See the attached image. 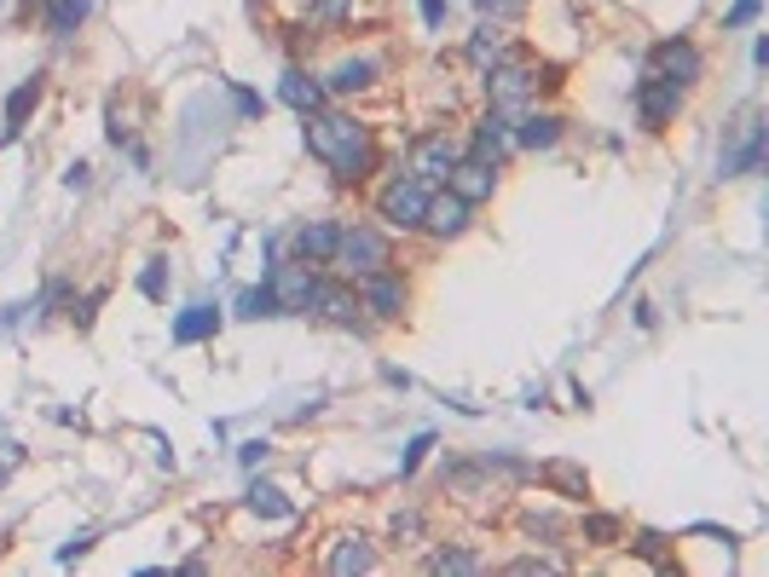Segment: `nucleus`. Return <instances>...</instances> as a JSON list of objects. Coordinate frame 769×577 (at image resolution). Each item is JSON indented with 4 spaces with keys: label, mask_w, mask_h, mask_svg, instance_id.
Instances as JSON below:
<instances>
[{
    "label": "nucleus",
    "mask_w": 769,
    "mask_h": 577,
    "mask_svg": "<svg viewBox=\"0 0 769 577\" xmlns=\"http://www.w3.org/2000/svg\"><path fill=\"white\" fill-rule=\"evenodd\" d=\"M526 531H533V538H561V520H556V514H533Z\"/></svg>",
    "instance_id": "4c0bfd02"
},
{
    "label": "nucleus",
    "mask_w": 769,
    "mask_h": 577,
    "mask_svg": "<svg viewBox=\"0 0 769 577\" xmlns=\"http://www.w3.org/2000/svg\"><path fill=\"white\" fill-rule=\"evenodd\" d=\"M267 283L278 295V318H307L313 313V295H318V266H267Z\"/></svg>",
    "instance_id": "6e6552de"
},
{
    "label": "nucleus",
    "mask_w": 769,
    "mask_h": 577,
    "mask_svg": "<svg viewBox=\"0 0 769 577\" xmlns=\"http://www.w3.org/2000/svg\"><path fill=\"white\" fill-rule=\"evenodd\" d=\"M324 81L313 75V70H301V64H290L278 75V105H290L295 116H313V110H324Z\"/></svg>",
    "instance_id": "a211bd4d"
},
{
    "label": "nucleus",
    "mask_w": 769,
    "mask_h": 577,
    "mask_svg": "<svg viewBox=\"0 0 769 577\" xmlns=\"http://www.w3.org/2000/svg\"><path fill=\"white\" fill-rule=\"evenodd\" d=\"M434 450V433H417L411 445H405V457H399V480H411V473L422 468V457Z\"/></svg>",
    "instance_id": "473e14b6"
},
{
    "label": "nucleus",
    "mask_w": 769,
    "mask_h": 577,
    "mask_svg": "<svg viewBox=\"0 0 769 577\" xmlns=\"http://www.w3.org/2000/svg\"><path fill=\"white\" fill-rule=\"evenodd\" d=\"M267 457H272V445H267V439H249V445H237V462H243V468H260Z\"/></svg>",
    "instance_id": "f704fd0d"
},
{
    "label": "nucleus",
    "mask_w": 769,
    "mask_h": 577,
    "mask_svg": "<svg viewBox=\"0 0 769 577\" xmlns=\"http://www.w3.org/2000/svg\"><path fill=\"white\" fill-rule=\"evenodd\" d=\"M584 543L614 549L619 543V520H614V514H591V520H584Z\"/></svg>",
    "instance_id": "7c9ffc66"
},
{
    "label": "nucleus",
    "mask_w": 769,
    "mask_h": 577,
    "mask_svg": "<svg viewBox=\"0 0 769 577\" xmlns=\"http://www.w3.org/2000/svg\"><path fill=\"white\" fill-rule=\"evenodd\" d=\"M556 64H538V58H526V52H503L498 64H486L480 70V87H486V105H498V110H526V105H538V93H556L561 81Z\"/></svg>",
    "instance_id": "f03ea898"
},
{
    "label": "nucleus",
    "mask_w": 769,
    "mask_h": 577,
    "mask_svg": "<svg viewBox=\"0 0 769 577\" xmlns=\"http://www.w3.org/2000/svg\"><path fill=\"white\" fill-rule=\"evenodd\" d=\"M758 17H764V0H735V7L723 12V30H729V35H735V30H753Z\"/></svg>",
    "instance_id": "2f4dec72"
},
{
    "label": "nucleus",
    "mask_w": 769,
    "mask_h": 577,
    "mask_svg": "<svg viewBox=\"0 0 769 577\" xmlns=\"http://www.w3.org/2000/svg\"><path fill=\"white\" fill-rule=\"evenodd\" d=\"M65 185H70V191H88V185H93V168H88V162H70V168H65Z\"/></svg>",
    "instance_id": "58836bf2"
},
{
    "label": "nucleus",
    "mask_w": 769,
    "mask_h": 577,
    "mask_svg": "<svg viewBox=\"0 0 769 577\" xmlns=\"http://www.w3.org/2000/svg\"><path fill=\"white\" fill-rule=\"evenodd\" d=\"M336 237H341V220H301L295 232H290V260H301V266H330Z\"/></svg>",
    "instance_id": "2eb2a0df"
},
{
    "label": "nucleus",
    "mask_w": 769,
    "mask_h": 577,
    "mask_svg": "<svg viewBox=\"0 0 769 577\" xmlns=\"http://www.w3.org/2000/svg\"><path fill=\"white\" fill-rule=\"evenodd\" d=\"M318 81H324V93H330V98H359V93H371L376 81H382V58L348 52V58H336V64L324 70Z\"/></svg>",
    "instance_id": "f8f14e48"
},
{
    "label": "nucleus",
    "mask_w": 769,
    "mask_h": 577,
    "mask_svg": "<svg viewBox=\"0 0 769 577\" xmlns=\"http://www.w3.org/2000/svg\"><path fill=\"white\" fill-rule=\"evenodd\" d=\"M93 549V531H81V538H70L65 549H58V561H75V554H88Z\"/></svg>",
    "instance_id": "ea45409f"
},
{
    "label": "nucleus",
    "mask_w": 769,
    "mask_h": 577,
    "mask_svg": "<svg viewBox=\"0 0 769 577\" xmlns=\"http://www.w3.org/2000/svg\"><path fill=\"white\" fill-rule=\"evenodd\" d=\"M307 121V156L324 162L341 185H364L376 168H382V144L371 133V121H359L348 110H313V116H301Z\"/></svg>",
    "instance_id": "f257e3e1"
},
{
    "label": "nucleus",
    "mask_w": 769,
    "mask_h": 577,
    "mask_svg": "<svg viewBox=\"0 0 769 577\" xmlns=\"http://www.w3.org/2000/svg\"><path fill=\"white\" fill-rule=\"evenodd\" d=\"M226 93H232V105H237L243 121H260V116H267V98H260L255 87H243V81H226Z\"/></svg>",
    "instance_id": "c756f323"
},
{
    "label": "nucleus",
    "mask_w": 769,
    "mask_h": 577,
    "mask_svg": "<svg viewBox=\"0 0 769 577\" xmlns=\"http://www.w3.org/2000/svg\"><path fill=\"white\" fill-rule=\"evenodd\" d=\"M469 156L480 162H492V168H503V156L515 151V116L510 110H498V105H486L475 116V128H469V144H463Z\"/></svg>",
    "instance_id": "9d476101"
},
{
    "label": "nucleus",
    "mask_w": 769,
    "mask_h": 577,
    "mask_svg": "<svg viewBox=\"0 0 769 577\" xmlns=\"http://www.w3.org/2000/svg\"><path fill=\"white\" fill-rule=\"evenodd\" d=\"M457 156H463V139H457V133H445V128H429V133H417V139H411L405 174H417V179H429V185H445V174L457 168Z\"/></svg>",
    "instance_id": "0eeeda50"
},
{
    "label": "nucleus",
    "mask_w": 769,
    "mask_h": 577,
    "mask_svg": "<svg viewBox=\"0 0 769 577\" xmlns=\"http://www.w3.org/2000/svg\"><path fill=\"white\" fill-rule=\"evenodd\" d=\"M168 283H174V272H168V260H145V272H139V295L145 301H168Z\"/></svg>",
    "instance_id": "a878e982"
},
{
    "label": "nucleus",
    "mask_w": 769,
    "mask_h": 577,
    "mask_svg": "<svg viewBox=\"0 0 769 577\" xmlns=\"http://www.w3.org/2000/svg\"><path fill=\"white\" fill-rule=\"evenodd\" d=\"M88 17H93V0H47V7H40V24H47L53 40H70Z\"/></svg>",
    "instance_id": "412c9836"
},
{
    "label": "nucleus",
    "mask_w": 769,
    "mask_h": 577,
    "mask_svg": "<svg viewBox=\"0 0 769 577\" xmlns=\"http://www.w3.org/2000/svg\"><path fill=\"white\" fill-rule=\"evenodd\" d=\"M561 133H567V121L556 110H538V105L515 110V151H556Z\"/></svg>",
    "instance_id": "f3484780"
},
{
    "label": "nucleus",
    "mask_w": 769,
    "mask_h": 577,
    "mask_svg": "<svg viewBox=\"0 0 769 577\" xmlns=\"http://www.w3.org/2000/svg\"><path fill=\"white\" fill-rule=\"evenodd\" d=\"M544 480L561 485V497H591V480H584L573 462H550V468H544Z\"/></svg>",
    "instance_id": "bb28decb"
},
{
    "label": "nucleus",
    "mask_w": 769,
    "mask_h": 577,
    "mask_svg": "<svg viewBox=\"0 0 769 577\" xmlns=\"http://www.w3.org/2000/svg\"><path fill=\"white\" fill-rule=\"evenodd\" d=\"M429 197H434V185L429 179H417V174H388L376 185V220H382V232H422V209H429Z\"/></svg>",
    "instance_id": "20e7f679"
},
{
    "label": "nucleus",
    "mask_w": 769,
    "mask_h": 577,
    "mask_svg": "<svg viewBox=\"0 0 769 577\" xmlns=\"http://www.w3.org/2000/svg\"><path fill=\"white\" fill-rule=\"evenodd\" d=\"M417 7H422V24H429V30H445V17H452L445 0H417Z\"/></svg>",
    "instance_id": "c9c22d12"
},
{
    "label": "nucleus",
    "mask_w": 769,
    "mask_h": 577,
    "mask_svg": "<svg viewBox=\"0 0 769 577\" xmlns=\"http://www.w3.org/2000/svg\"><path fill=\"white\" fill-rule=\"evenodd\" d=\"M475 7L492 17V24H503V17H515V12H526V0H475Z\"/></svg>",
    "instance_id": "72a5a7b5"
},
{
    "label": "nucleus",
    "mask_w": 769,
    "mask_h": 577,
    "mask_svg": "<svg viewBox=\"0 0 769 577\" xmlns=\"http://www.w3.org/2000/svg\"><path fill=\"white\" fill-rule=\"evenodd\" d=\"M18 462H24V450H18V445H0V485H7V473H12Z\"/></svg>",
    "instance_id": "a19ab883"
},
{
    "label": "nucleus",
    "mask_w": 769,
    "mask_h": 577,
    "mask_svg": "<svg viewBox=\"0 0 769 577\" xmlns=\"http://www.w3.org/2000/svg\"><path fill=\"white\" fill-rule=\"evenodd\" d=\"M637 554H648V561H660V554H665V538H660V531H637V543H631Z\"/></svg>",
    "instance_id": "e433bc0d"
},
{
    "label": "nucleus",
    "mask_w": 769,
    "mask_h": 577,
    "mask_svg": "<svg viewBox=\"0 0 769 577\" xmlns=\"http://www.w3.org/2000/svg\"><path fill=\"white\" fill-rule=\"evenodd\" d=\"M324 566H330L336 577L371 572L376 566V549H371V538H359V531H353V538H336V549H330V561H324Z\"/></svg>",
    "instance_id": "4be33fe9"
},
{
    "label": "nucleus",
    "mask_w": 769,
    "mask_h": 577,
    "mask_svg": "<svg viewBox=\"0 0 769 577\" xmlns=\"http://www.w3.org/2000/svg\"><path fill=\"white\" fill-rule=\"evenodd\" d=\"M429 572H480V554L475 549H434Z\"/></svg>",
    "instance_id": "cd10ccee"
},
{
    "label": "nucleus",
    "mask_w": 769,
    "mask_h": 577,
    "mask_svg": "<svg viewBox=\"0 0 769 577\" xmlns=\"http://www.w3.org/2000/svg\"><path fill=\"white\" fill-rule=\"evenodd\" d=\"M631 93H637V116H642L648 133H665L677 121V110H683V87H677V81H665V75H654V70H648Z\"/></svg>",
    "instance_id": "9b49d317"
},
{
    "label": "nucleus",
    "mask_w": 769,
    "mask_h": 577,
    "mask_svg": "<svg viewBox=\"0 0 769 577\" xmlns=\"http://www.w3.org/2000/svg\"><path fill=\"white\" fill-rule=\"evenodd\" d=\"M220 323H226V318H220V306H186V313H174V341L179 346H197V341H214L220 335Z\"/></svg>",
    "instance_id": "aec40b11"
},
{
    "label": "nucleus",
    "mask_w": 769,
    "mask_h": 577,
    "mask_svg": "<svg viewBox=\"0 0 769 577\" xmlns=\"http://www.w3.org/2000/svg\"><path fill=\"white\" fill-rule=\"evenodd\" d=\"M232 313L243 318V323H255V318H278V295H272V283L260 278V283H249L243 295L232 301Z\"/></svg>",
    "instance_id": "393cba45"
},
{
    "label": "nucleus",
    "mask_w": 769,
    "mask_h": 577,
    "mask_svg": "<svg viewBox=\"0 0 769 577\" xmlns=\"http://www.w3.org/2000/svg\"><path fill=\"white\" fill-rule=\"evenodd\" d=\"M313 318L324 323H336V329H353L364 318V306H359V288L348 278H318V295H313Z\"/></svg>",
    "instance_id": "4468645a"
},
{
    "label": "nucleus",
    "mask_w": 769,
    "mask_h": 577,
    "mask_svg": "<svg viewBox=\"0 0 769 577\" xmlns=\"http://www.w3.org/2000/svg\"><path fill=\"white\" fill-rule=\"evenodd\" d=\"M469 220H475V209H469V202H463V197H452L445 185H434L429 209H422V232L445 243V237H463V232H469Z\"/></svg>",
    "instance_id": "dca6fc26"
},
{
    "label": "nucleus",
    "mask_w": 769,
    "mask_h": 577,
    "mask_svg": "<svg viewBox=\"0 0 769 577\" xmlns=\"http://www.w3.org/2000/svg\"><path fill=\"white\" fill-rule=\"evenodd\" d=\"M330 266H336V278H348V283L382 272V266H394V232H382V225H371V220H353V225L341 220Z\"/></svg>",
    "instance_id": "7ed1b4c3"
},
{
    "label": "nucleus",
    "mask_w": 769,
    "mask_h": 577,
    "mask_svg": "<svg viewBox=\"0 0 769 577\" xmlns=\"http://www.w3.org/2000/svg\"><path fill=\"white\" fill-rule=\"evenodd\" d=\"M359 0H307V17L313 24H348Z\"/></svg>",
    "instance_id": "c85d7f7f"
},
{
    "label": "nucleus",
    "mask_w": 769,
    "mask_h": 577,
    "mask_svg": "<svg viewBox=\"0 0 769 577\" xmlns=\"http://www.w3.org/2000/svg\"><path fill=\"white\" fill-rule=\"evenodd\" d=\"M510 52V40H503V30L498 24H480L469 40H463V58H469L475 70H486V64H498V58Z\"/></svg>",
    "instance_id": "b1692460"
},
{
    "label": "nucleus",
    "mask_w": 769,
    "mask_h": 577,
    "mask_svg": "<svg viewBox=\"0 0 769 577\" xmlns=\"http://www.w3.org/2000/svg\"><path fill=\"white\" fill-rule=\"evenodd\" d=\"M359 306L376 323H394V318H405V306H411V283H405L394 266H382V272L359 278Z\"/></svg>",
    "instance_id": "1a4fd4ad"
},
{
    "label": "nucleus",
    "mask_w": 769,
    "mask_h": 577,
    "mask_svg": "<svg viewBox=\"0 0 769 577\" xmlns=\"http://www.w3.org/2000/svg\"><path fill=\"white\" fill-rule=\"evenodd\" d=\"M648 70L665 75V81H677V87L688 93L706 75V52H700L695 35H665V40H654V52H648Z\"/></svg>",
    "instance_id": "423d86ee"
},
{
    "label": "nucleus",
    "mask_w": 769,
    "mask_h": 577,
    "mask_svg": "<svg viewBox=\"0 0 769 577\" xmlns=\"http://www.w3.org/2000/svg\"><path fill=\"white\" fill-rule=\"evenodd\" d=\"M498 174H503V168H492V162H480V156H469V151H463V156H457V168L445 174V191H452V197H463L469 209H480V202H492V191H498Z\"/></svg>",
    "instance_id": "ddd939ff"
},
{
    "label": "nucleus",
    "mask_w": 769,
    "mask_h": 577,
    "mask_svg": "<svg viewBox=\"0 0 769 577\" xmlns=\"http://www.w3.org/2000/svg\"><path fill=\"white\" fill-rule=\"evenodd\" d=\"M764 156H769V116H741L735 128H723L718 144V179H741V174H764Z\"/></svg>",
    "instance_id": "39448f33"
},
{
    "label": "nucleus",
    "mask_w": 769,
    "mask_h": 577,
    "mask_svg": "<svg viewBox=\"0 0 769 577\" xmlns=\"http://www.w3.org/2000/svg\"><path fill=\"white\" fill-rule=\"evenodd\" d=\"M243 508H249L255 520H290V514H295V503L283 497L272 480H255L249 491H243Z\"/></svg>",
    "instance_id": "5701e85b"
},
{
    "label": "nucleus",
    "mask_w": 769,
    "mask_h": 577,
    "mask_svg": "<svg viewBox=\"0 0 769 577\" xmlns=\"http://www.w3.org/2000/svg\"><path fill=\"white\" fill-rule=\"evenodd\" d=\"M510 572H556V561H544V554H538V561H533V554H521V561H510Z\"/></svg>",
    "instance_id": "79ce46f5"
},
{
    "label": "nucleus",
    "mask_w": 769,
    "mask_h": 577,
    "mask_svg": "<svg viewBox=\"0 0 769 577\" xmlns=\"http://www.w3.org/2000/svg\"><path fill=\"white\" fill-rule=\"evenodd\" d=\"M40 93H47V75H24V81H18V87L7 93V139H18V133H24L30 128V116H35V105H40Z\"/></svg>",
    "instance_id": "6ab92c4d"
},
{
    "label": "nucleus",
    "mask_w": 769,
    "mask_h": 577,
    "mask_svg": "<svg viewBox=\"0 0 769 577\" xmlns=\"http://www.w3.org/2000/svg\"><path fill=\"white\" fill-rule=\"evenodd\" d=\"M0 7H7V0H0Z\"/></svg>",
    "instance_id": "37998d69"
}]
</instances>
